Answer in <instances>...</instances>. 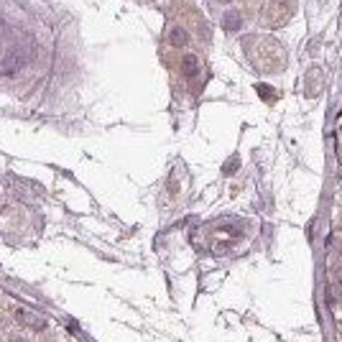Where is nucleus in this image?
<instances>
[{
  "mask_svg": "<svg viewBox=\"0 0 342 342\" xmlns=\"http://www.w3.org/2000/svg\"><path fill=\"white\" fill-rule=\"evenodd\" d=\"M15 319H18L23 327L33 330V332H44V330L49 327L46 317H41V314L33 312V309H18V312H15Z\"/></svg>",
  "mask_w": 342,
  "mask_h": 342,
  "instance_id": "2",
  "label": "nucleus"
},
{
  "mask_svg": "<svg viewBox=\"0 0 342 342\" xmlns=\"http://www.w3.org/2000/svg\"><path fill=\"white\" fill-rule=\"evenodd\" d=\"M294 15V0H268L266 3V13H263V18H266V23L268 26H283L289 18Z\"/></svg>",
  "mask_w": 342,
  "mask_h": 342,
  "instance_id": "1",
  "label": "nucleus"
},
{
  "mask_svg": "<svg viewBox=\"0 0 342 342\" xmlns=\"http://www.w3.org/2000/svg\"><path fill=\"white\" fill-rule=\"evenodd\" d=\"M238 166H240V158L235 156V158H230V161L225 164V169H222V171H225V174H232V171H235Z\"/></svg>",
  "mask_w": 342,
  "mask_h": 342,
  "instance_id": "7",
  "label": "nucleus"
},
{
  "mask_svg": "<svg viewBox=\"0 0 342 342\" xmlns=\"http://www.w3.org/2000/svg\"><path fill=\"white\" fill-rule=\"evenodd\" d=\"M169 41H171V46H184L189 41V33L184 28H171L169 31Z\"/></svg>",
  "mask_w": 342,
  "mask_h": 342,
  "instance_id": "5",
  "label": "nucleus"
},
{
  "mask_svg": "<svg viewBox=\"0 0 342 342\" xmlns=\"http://www.w3.org/2000/svg\"><path fill=\"white\" fill-rule=\"evenodd\" d=\"M256 89H258V95H261L263 100H274V97H276L274 92H271V87H268V84H258Z\"/></svg>",
  "mask_w": 342,
  "mask_h": 342,
  "instance_id": "6",
  "label": "nucleus"
},
{
  "mask_svg": "<svg viewBox=\"0 0 342 342\" xmlns=\"http://www.w3.org/2000/svg\"><path fill=\"white\" fill-rule=\"evenodd\" d=\"M222 26H225L227 31H238V28L243 26V15H240L238 10H227L225 18H222Z\"/></svg>",
  "mask_w": 342,
  "mask_h": 342,
  "instance_id": "3",
  "label": "nucleus"
},
{
  "mask_svg": "<svg viewBox=\"0 0 342 342\" xmlns=\"http://www.w3.org/2000/svg\"><path fill=\"white\" fill-rule=\"evenodd\" d=\"M182 69H184V74H187V77H194V74L200 71V62H197V57H194V54H184V59H182Z\"/></svg>",
  "mask_w": 342,
  "mask_h": 342,
  "instance_id": "4",
  "label": "nucleus"
}]
</instances>
